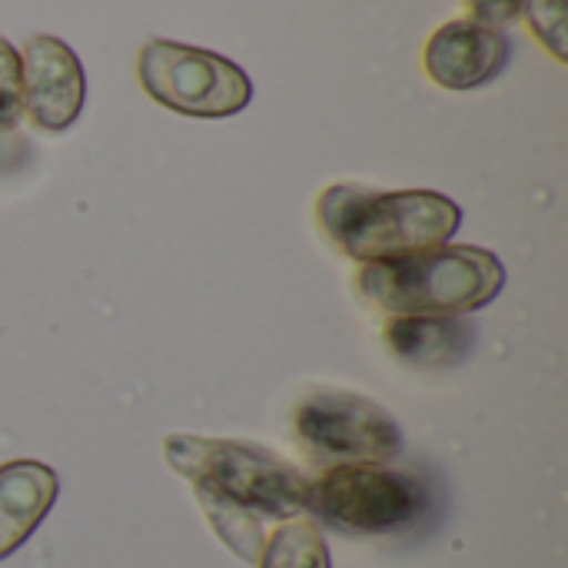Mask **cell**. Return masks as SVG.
I'll return each instance as SVG.
<instances>
[{"label":"cell","instance_id":"cell-14","mask_svg":"<svg viewBox=\"0 0 568 568\" xmlns=\"http://www.w3.org/2000/svg\"><path fill=\"white\" fill-rule=\"evenodd\" d=\"M529 0H469V10H473V20L486 23V27H509L523 17Z\"/></svg>","mask_w":568,"mask_h":568},{"label":"cell","instance_id":"cell-11","mask_svg":"<svg viewBox=\"0 0 568 568\" xmlns=\"http://www.w3.org/2000/svg\"><path fill=\"white\" fill-rule=\"evenodd\" d=\"M256 562L260 568H333L323 529L313 519H290L280 526Z\"/></svg>","mask_w":568,"mask_h":568},{"label":"cell","instance_id":"cell-9","mask_svg":"<svg viewBox=\"0 0 568 568\" xmlns=\"http://www.w3.org/2000/svg\"><path fill=\"white\" fill-rule=\"evenodd\" d=\"M57 496L60 479L50 466L33 459L0 466V562L37 532Z\"/></svg>","mask_w":568,"mask_h":568},{"label":"cell","instance_id":"cell-15","mask_svg":"<svg viewBox=\"0 0 568 568\" xmlns=\"http://www.w3.org/2000/svg\"><path fill=\"white\" fill-rule=\"evenodd\" d=\"M13 150H27V146H23V140H20V136H7V133H0V170L13 166Z\"/></svg>","mask_w":568,"mask_h":568},{"label":"cell","instance_id":"cell-6","mask_svg":"<svg viewBox=\"0 0 568 568\" xmlns=\"http://www.w3.org/2000/svg\"><path fill=\"white\" fill-rule=\"evenodd\" d=\"M293 436L326 469L389 466L406 449L399 423L379 403L343 389L303 396L293 409Z\"/></svg>","mask_w":568,"mask_h":568},{"label":"cell","instance_id":"cell-7","mask_svg":"<svg viewBox=\"0 0 568 568\" xmlns=\"http://www.w3.org/2000/svg\"><path fill=\"white\" fill-rule=\"evenodd\" d=\"M23 63V110L47 133H63L77 123L87 103V73L70 43L37 33L20 50Z\"/></svg>","mask_w":568,"mask_h":568},{"label":"cell","instance_id":"cell-13","mask_svg":"<svg viewBox=\"0 0 568 568\" xmlns=\"http://www.w3.org/2000/svg\"><path fill=\"white\" fill-rule=\"evenodd\" d=\"M566 10L568 0H529L523 10L532 33L549 47L556 60H566Z\"/></svg>","mask_w":568,"mask_h":568},{"label":"cell","instance_id":"cell-4","mask_svg":"<svg viewBox=\"0 0 568 568\" xmlns=\"http://www.w3.org/2000/svg\"><path fill=\"white\" fill-rule=\"evenodd\" d=\"M429 509L423 479L389 466H333L306 489L316 526L339 536H393L413 529Z\"/></svg>","mask_w":568,"mask_h":568},{"label":"cell","instance_id":"cell-5","mask_svg":"<svg viewBox=\"0 0 568 568\" xmlns=\"http://www.w3.org/2000/svg\"><path fill=\"white\" fill-rule=\"evenodd\" d=\"M136 73L160 106L196 120L236 116L253 100V80L240 63L176 40L143 43Z\"/></svg>","mask_w":568,"mask_h":568},{"label":"cell","instance_id":"cell-8","mask_svg":"<svg viewBox=\"0 0 568 568\" xmlns=\"http://www.w3.org/2000/svg\"><path fill=\"white\" fill-rule=\"evenodd\" d=\"M513 60V40L473 17L443 23L423 50V67L443 90H479L493 83Z\"/></svg>","mask_w":568,"mask_h":568},{"label":"cell","instance_id":"cell-10","mask_svg":"<svg viewBox=\"0 0 568 568\" xmlns=\"http://www.w3.org/2000/svg\"><path fill=\"white\" fill-rule=\"evenodd\" d=\"M473 326L459 316H396L386 326V343L396 359L419 369H446L473 349Z\"/></svg>","mask_w":568,"mask_h":568},{"label":"cell","instance_id":"cell-1","mask_svg":"<svg viewBox=\"0 0 568 568\" xmlns=\"http://www.w3.org/2000/svg\"><path fill=\"white\" fill-rule=\"evenodd\" d=\"M163 456L193 486L213 532L243 559L256 562L263 523H290L306 509L310 479L276 453L240 439L166 436Z\"/></svg>","mask_w":568,"mask_h":568},{"label":"cell","instance_id":"cell-12","mask_svg":"<svg viewBox=\"0 0 568 568\" xmlns=\"http://www.w3.org/2000/svg\"><path fill=\"white\" fill-rule=\"evenodd\" d=\"M23 116V63L20 50L0 37V130H13Z\"/></svg>","mask_w":568,"mask_h":568},{"label":"cell","instance_id":"cell-3","mask_svg":"<svg viewBox=\"0 0 568 568\" xmlns=\"http://www.w3.org/2000/svg\"><path fill=\"white\" fill-rule=\"evenodd\" d=\"M359 293L393 316H466L489 306L506 286V266L479 246H433L366 263Z\"/></svg>","mask_w":568,"mask_h":568},{"label":"cell","instance_id":"cell-2","mask_svg":"<svg viewBox=\"0 0 568 568\" xmlns=\"http://www.w3.org/2000/svg\"><path fill=\"white\" fill-rule=\"evenodd\" d=\"M316 220L333 246L366 266L446 246L463 226V210L433 190H369L359 183H333L316 200Z\"/></svg>","mask_w":568,"mask_h":568}]
</instances>
